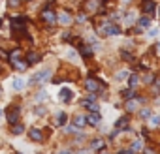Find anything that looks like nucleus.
<instances>
[{
	"instance_id": "1",
	"label": "nucleus",
	"mask_w": 160,
	"mask_h": 154,
	"mask_svg": "<svg viewBox=\"0 0 160 154\" xmlns=\"http://www.w3.org/2000/svg\"><path fill=\"white\" fill-rule=\"evenodd\" d=\"M98 32H100L102 36H106V38H113V36H119L122 30H121V26H119L117 23H113V21H104V23L98 26Z\"/></svg>"
},
{
	"instance_id": "2",
	"label": "nucleus",
	"mask_w": 160,
	"mask_h": 154,
	"mask_svg": "<svg viewBox=\"0 0 160 154\" xmlns=\"http://www.w3.org/2000/svg\"><path fill=\"white\" fill-rule=\"evenodd\" d=\"M106 83L102 79H98V77H87L85 79V89L87 92H94V94H102L106 90Z\"/></svg>"
},
{
	"instance_id": "3",
	"label": "nucleus",
	"mask_w": 160,
	"mask_h": 154,
	"mask_svg": "<svg viewBox=\"0 0 160 154\" xmlns=\"http://www.w3.org/2000/svg\"><path fill=\"white\" fill-rule=\"evenodd\" d=\"M49 77H51V68H43V70L36 71V73L30 77L28 85H30V87H34V85H42V83H45V81L49 79Z\"/></svg>"
},
{
	"instance_id": "4",
	"label": "nucleus",
	"mask_w": 160,
	"mask_h": 154,
	"mask_svg": "<svg viewBox=\"0 0 160 154\" xmlns=\"http://www.w3.org/2000/svg\"><path fill=\"white\" fill-rule=\"evenodd\" d=\"M40 17H42V21H43V23H45L47 26H53V25H57V13L53 12L51 4H49V6H45V8L42 10Z\"/></svg>"
},
{
	"instance_id": "5",
	"label": "nucleus",
	"mask_w": 160,
	"mask_h": 154,
	"mask_svg": "<svg viewBox=\"0 0 160 154\" xmlns=\"http://www.w3.org/2000/svg\"><path fill=\"white\" fill-rule=\"evenodd\" d=\"M19 115H21V107H19V105H10V107L4 111V117L8 118L10 124H15L17 118H19Z\"/></svg>"
},
{
	"instance_id": "6",
	"label": "nucleus",
	"mask_w": 160,
	"mask_h": 154,
	"mask_svg": "<svg viewBox=\"0 0 160 154\" xmlns=\"http://www.w3.org/2000/svg\"><path fill=\"white\" fill-rule=\"evenodd\" d=\"M141 12L147 17L154 15L156 13V2H154V0H141Z\"/></svg>"
},
{
	"instance_id": "7",
	"label": "nucleus",
	"mask_w": 160,
	"mask_h": 154,
	"mask_svg": "<svg viewBox=\"0 0 160 154\" xmlns=\"http://www.w3.org/2000/svg\"><path fill=\"white\" fill-rule=\"evenodd\" d=\"M141 102H143V98H132V100H126L124 102V109H126V113H134V111H138L139 109V105H141Z\"/></svg>"
},
{
	"instance_id": "8",
	"label": "nucleus",
	"mask_w": 160,
	"mask_h": 154,
	"mask_svg": "<svg viewBox=\"0 0 160 154\" xmlns=\"http://www.w3.org/2000/svg\"><path fill=\"white\" fill-rule=\"evenodd\" d=\"M106 147H108V143H106L104 137H94L91 141V150L92 152H102V150H106Z\"/></svg>"
},
{
	"instance_id": "9",
	"label": "nucleus",
	"mask_w": 160,
	"mask_h": 154,
	"mask_svg": "<svg viewBox=\"0 0 160 154\" xmlns=\"http://www.w3.org/2000/svg\"><path fill=\"white\" fill-rule=\"evenodd\" d=\"M85 120H87L89 126L98 128L100 122H102V115H100V111H98V113H89V115H85Z\"/></svg>"
},
{
	"instance_id": "10",
	"label": "nucleus",
	"mask_w": 160,
	"mask_h": 154,
	"mask_svg": "<svg viewBox=\"0 0 160 154\" xmlns=\"http://www.w3.org/2000/svg\"><path fill=\"white\" fill-rule=\"evenodd\" d=\"M77 51H79V55H81L83 58H91V56L94 55V47L89 45V43H79Z\"/></svg>"
},
{
	"instance_id": "11",
	"label": "nucleus",
	"mask_w": 160,
	"mask_h": 154,
	"mask_svg": "<svg viewBox=\"0 0 160 154\" xmlns=\"http://www.w3.org/2000/svg\"><path fill=\"white\" fill-rule=\"evenodd\" d=\"M58 98H60V102L68 103V102L73 100V90H72L70 87H62V89L58 90Z\"/></svg>"
},
{
	"instance_id": "12",
	"label": "nucleus",
	"mask_w": 160,
	"mask_h": 154,
	"mask_svg": "<svg viewBox=\"0 0 160 154\" xmlns=\"http://www.w3.org/2000/svg\"><path fill=\"white\" fill-rule=\"evenodd\" d=\"M28 137H30V141H34V143H43V130H40V128H30L28 130Z\"/></svg>"
},
{
	"instance_id": "13",
	"label": "nucleus",
	"mask_w": 160,
	"mask_h": 154,
	"mask_svg": "<svg viewBox=\"0 0 160 154\" xmlns=\"http://www.w3.org/2000/svg\"><path fill=\"white\" fill-rule=\"evenodd\" d=\"M143 148H145V145H143V139H141V137L134 139L132 145H130V152H132V154H141Z\"/></svg>"
},
{
	"instance_id": "14",
	"label": "nucleus",
	"mask_w": 160,
	"mask_h": 154,
	"mask_svg": "<svg viewBox=\"0 0 160 154\" xmlns=\"http://www.w3.org/2000/svg\"><path fill=\"white\" fill-rule=\"evenodd\" d=\"M102 6H104V4L100 2V0H89V2L85 4V10H87L89 13H96V12H100Z\"/></svg>"
},
{
	"instance_id": "15",
	"label": "nucleus",
	"mask_w": 160,
	"mask_h": 154,
	"mask_svg": "<svg viewBox=\"0 0 160 154\" xmlns=\"http://www.w3.org/2000/svg\"><path fill=\"white\" fill-rule=\"evenodd\" d=\"M151 17H147V15H143V17H138V21H136V26L138 28H141V30H149L151 28Z\"/></svg>"
},
{
	"instance_id": "16",
	"label": "nucleus",
	"mask_w": 160,
	"mask_h": 154,
	"mask_svg": "<svg viewBox=\"0 0 160 154\" xmlns=\"http://www.w3.org/2000/svg\"><path fill=\"white\" fill-rule=\"evenodd\" d=\"M57 23H60V25L68 26V25H72V23H73V19H72V15H70L68 12H62V13H58V15H57Z\"/></svg>"
},
{
	"instance_id": "17",
	"label": "nucleus",
	"mask_w": 160,
	"mask_h": 154,
	"mask_svg": "<svg viewBox=\"0 0 160 154\" xmlns=\"http://www.w3.org/2000/svg\"><path fill=\"white\" fill-rule=\"evenodd\" d=\"M28 64H38V62H42V53H38V51H30L28 55H27V58H25Z\"/></svg>"
},
{
	"instance_id": "18",
	"label": "nucleus",
	"mask_w": 160,
	"mask_h": 154,
	"mask_svg": "<svg viewBox=\"0 0 160 154\" xmlns=\"http://www.w3.org/2000/svg\"><path fill=\"white\" fill-rule=\"evenodd\" d=\"M126 81H128V89H136V87L141 83V79H139V75H138V73H130Z\"/></svg>"
},
{
	"instance_id": "19",
	"label": "nucleus",
	"mask_w": 160,
	"mask_h": 154,
	"mask_svg": "<svg viewBox=\"0 0 160 154\" xmlns=\"http://www.w3.org/2000/svg\"><path fill=\"white\" fill-rule=\"evenodd\" d=\"M12 64H13V68H15L17 71H27V70H28V66H30L25 58H19V60H15V62H12Z\"/></svg>"
},
{
	"instance_id": "20",
	"label": "nucleus",
	"mask_w": 160,
	"mask_h": 154,
	"mask_svg": "<svg viewBox=\"0 0 160 154\" xmlns=\"http://www.w3.org/2000/svg\"><path fill=\"white\" fill-rule=\"evenodd\" d=\"M55 124H57V126H66V124H68V115H66L64 111H58L57 117H55Z\"/></svg>"
},
{
	"instance_id": "21",
	"label": "nucleus",
	"mask_w": 160,
	"mask_h": 154,
	"mask_svg": "<svg viewBox=\"0 0 160 154\" xmlns=\"http://www.w3.org/2000/svg\"><path fill=\"white\" fill-rule=\"evenodd\" d=\"M128 122H130V118H128V115H124V117H121V118L115 122V128L121 130V132H122V130H128Z\"/></svg>"
},
{
	"instance_id": "22",
	"label": "nucleus",
	"mask_w": 160,
	"mask_h": 154,
	"mask_svg": "<svg viewBox=\"0 0 160 154\" xmlns=\"http://www.w3.org/2000/svg\"><path fill=\"white\" fill-rule=\"evenodd\" d=\"M122 17H124V23H126V25H132V23H136V21H138V17H136V12H134V10H130V12L122 13Z\"/></svg>"
},
{
	"instance_id": "23",
	"label": "nucleus",
	"mask_w": 160,
	"mask_h": 154,
	"mask_svg": "<svg viewBox=\"0 0 160 154\" xmlns=\"http://www.w3.org/2000/svg\"><path fill=\"white\" fill-rule=\"evenodd\" d=\"M12 87H13V90L21 92V90L25 89V81H23V77H15V79L12 81Z\"/></svg>"
},
{
	"instance_id": "24",
	"label": "nucleus",
	"mask_w": 160,
	"mask_h": 154,
	"mask_svg": "<svg viewBox=\"0 0 160 154\" xmlns=\"http://www.w3.org/2000/svg\"><path fill=\"white\" fill-rule=\"evenodd\" d=\"M121 96H122L124 102L132 100V98H136V89H124V90H121Z\"/></svg>"
},
{
	"instance_id": "25",
	"label": "nucleus",
	"mask_w": 160,
	"mask_h": 154,
	"mask_svg": "<svg viewBox=\"0 0 160 154\" xmlns=\"http://www.w3.org/2000/svg\"><path fill=\"white\" fill-rule=\"evenodd\" d=\"M10 130H12L13 135H21V133L25 132V126H23L21 122H15V124H10Z\"/></svg>"
},
{
	"instance_id": "26",
	"label": "nucleus",
	"mask_w": 160,
	"mask_h": 154,
	"mask_svg": "<svg viewBox=\"0 0 160 154\" xmlns=\"http://www.w3.org/2000/svg\"><path fill=\"white\" fill-rule=\"evenodd\" d=\"M85 124H87V120H85L83 115H75V117H73V126H75V128H83Z\"/></svg>"
},
{
	"instance_id": "27",
	"label": "nucleus",
	"mask_w": 160,
	"mask_h": 154,
	"mask_svg": "<svg viewBox=\"0 0 160 154\" xmlns=\"http://www.w3.org/2000/svg\"><path fill=\"white\" fill-rule=\"evenodd\" d=\"M149 126L151 128H158L160 126V115H151L149 117Z\"/></svg>"
},
{
	"instance_id": "28",
	"label": "nucleus",
	"mask_w": 160,
	"mask_h": 154,
	"mask_svg": "<svg viewBox=\"0 0 160 154\" xmlns=\"http://www.w3.org/2000/svg\"><path fill=\"white\" fill-rule=\"evenodd\" d=\"M151 90H152L154 96H160V77H156V79H154V83L151 85Z\"/></svg>"
},
{
	"instance_id": "29",
	"label": "nucleus",
	"mask_w": 160,
	"mask_h": 154,
	"mask_svg": "<svg viewBox=\"0 0 160 154\" xmlns=\"http://www.w3.org/2000/svg\"><path fill=\"white\" fill-rule=\"evenodd\" d=\"M128 75H130V71H128V70H122V71H117V73H115V79H117V81H126Z\"/></svg>"
},
{
	"instance_id": "30",
	"label": "nucleus",
	"mask_w": 160,
	"mask_h": 154,
	"mask_svg": "<svg viewBox=\"0 0 160 154\" xmlns=\"http://www.w3.org/2000/svg\"><path fill=\"white\" fill-rule=\"evenodd\" d=\"M152 115V109L151 107H143V109H139V117L141 118H149Z\"/></svg>"
},
{
	"instance_id": "31",
	"label": "nucleus",
	"mask_w": 160,
	"mask_h": 154,
	"mask_svg": "<svg viewBox=\"0 0 160 154\" xmlns=\"http://www.w3.org/2000/svg\"><path fill=\"white\" fill-rule=\"evenodd\" d=\"M154 79H156V75H154V73H147V75L143 77V83H145V85H152Z\"/></svg>"
},
{
	"instance_id": "32",
	"label": "nucleus",
	"mask_w": 160,
	"mask_h": 154,
	"mask_svg": "<svg viewBox=\"0 0 160 154\" xmlns=\"http://www.w3.org/2000/svg\"><path fill=\"white\" fill-rule=\"evenodd\" d=\"M66 58H68V60H77V53H75L73 47H70V49L66 51Z\"/></svg>"
},
{
	"instance_id": "33",
	"label": "nucleus",
	"mask_w": 160,
	"mask_h": 154,
	"mask_svg": "<svg viewBox=\"0 0 160 154\" xmlns=\"http://www.w3.org/2000/svg\"><path fill=\"white\" fill-rule=\"evenodd\" d=\"M75 21H77L79 25H83V23H87V21H89V17H87V13H77Z\"/></svg>"
},
{
	"instance_id": "34",
	"label": "nucleus",
	"mask_w": 160,
	"mask_h": 154,
	"mask_svg": "<svg viewBox=\"0 0 160 154\" xmlns=\"http://www.w3.org/2000/svg\"><path fill=\"white\" fill-rule=\"evenodd\" d=\"M49 98V94L45 92V90H40L38 94H36V102H43V100H47Z\"/></svg>"
},
{
	"instance_id": "35",
	"label": "nucleus",
	"mask_w": 160,
	"mask_h": 154,
	"mask_svg": "<svg viewBox=\"0 0 160 154\" xmlns=\"http://www.w3.org/2000/svg\"><path fill=\"white\" fill-rule=\"evenodd\" d=\"M158 34H160V30H158L156 26H154V28H149V30H147V36H149V38H156Z\"/></svg>"
},
{
	"instance_id": "36",
	"label": "nucleus",
	"mask_w": 160,
	"mask_h": 154,
	"mask_svg": "<svg viewBox=\"0 0 160 154\" xmlns=\"http://www.w3.org/2000/svg\"><path fill=\"white\" fill-rule=\"evenodd\" d=\"M121 56H122L124 60H134V56H132V53H128V51H124V49L121 51Z\"/></svg>"
},
{
	"instance_id": "37",
	"label": "nucleus",
	"mask_w": 160,
	"mask_h": 154,
	"mask_svg": "<svg viewBox=\"0 0 160 154\" xmlns=\"http://www.w3.org/2000/svg\"><path fill=\"white\" fill-rule=\"evenodd\" d=\"M141 154H158V152H156V148H154V147H145Z\"/></svg>"
},
{
	"instance_id": "38",
	"label": "nucleus",
	"mask_w": 160,
	"mask_h": 154,
	"mask_svg": "<svg viewBox=\"0 0 160 154\" xmlns=\"http://www.w3.org/2000/svg\"><path fill=\"white\" fill-rule=\"evenodd\" d=\"M8 6L10 8H17V6H21V0H8Z\"/></svg>"
},
{
	"instance_id": "39",
	"label": "nucleus",
	"mask_w": 160,
	"mask_h": 154,
	"mask_svg": "<svg viewBox=\"0 0 160 154\" xmlns=\"http://www.w3.org/2000/svg\"><path fill=\"white\" fill-rule=\"evenodd\" d=\"M8 56H10V53H8L6 49H2V47H0V58H4V60H8Z\"/></svg>"
},
{
	"instance_id": "40",
	"label": "nucleus",
	"mask_w": 160,
	"mask_h": 154,
	"mask_svg": "<svg viewBox=\"0 0 160 154\" xmlns=\"http://www.w3.org/2000/svg\"><path fill=\"white\" fill-rule=\"evenodd\" d=\"M62 40H64V41H70V40H72V32H68V30L62 32Z\"/></svg>"
},
{
	"instance_id": "41",
	"label": "nucleus",
	"mask_w": 160,
	"mask_h": 154,
	"mask_svg": "<svg viewBox=\"0 0 160 154\" xmlns=\"http://www.w3.org/2000/svg\"><path fill=\"white\" fill-rule=\"evenodd\" d=\"M34 113H36V115H43V113H45V107H43V105H40V107H36V109H34Z\"/></svg>"
},
{
	"instance_id": "42",
	"label": "nucleus",
	"mask_w": 160,
	"mask_h": 154,
	"mask_svg": "<svg viewBox=\"0 0 160 154\" xmlns=\"http://www.w3.org/2000/svg\"><path fill=\"white\" fill-rule=\"evenodd\" d=\"M117 154H132V152H130V148H121Z\"/></svg>"
},
{
	"instance_id": "43",
	"label": "nucleus",
	"mask_w": 160,
	"mask_h": 154,
	"mask_svg": "<svg viewBox=\"0 0 160 154\" xmlns=\"http://www.w3.org/2000/svg\"><path fill=\"white\" fill-rule=\"evenodd\" d=\"M154 53H156V55H160V43H156V47H154Z\"/></svg>"
},
{
	"instance_id": "44",
	"label": "nucleus",
	"mask_w": 160,
	"mask_h": 154,
	"mask_svg": "<svg viewBox=\"0 0 160 154\" xmlns=\"http://www.w3.org/2000/svg\"><path fill=\"white\" fill-rule=\"evenodd\" d=\"M77 154H91V150H79Z\"/></svg>"
},
{
	"instance_id": "45",
	"label": "nucleus",
	"mask_w": 160,
	"mask_h": 154,
	"mask_svg": "<svg viewBox=\"0 0 160 154\" xmlns=\"http://www.w3.org/2000/svg\"><path fill=\"white\" fill-rule=\"evenodd\" d=\"M58 154H73V152H70V150H60Z\"/></svg>"
},
{
	"instance_id": "46",
	"label": "nucleus",
	"mask_w": 160,
	"mask_h": 154,
	"mask_svg": "<svg viewBox=\"0 0 160 154\" xmlns=\"http://www.w3.org/2000/svg\"><path fill=\"white\" fill-rule=\"evenodd\" d=\"M2 117H4V109H2V107H0V118H2Z\"/></svg>"
},
{
	"instance_id": "47",
	"label": "nucleus",
	"mask_w": 160,
	"mask_h": 154,
	"mask_svg": "<svg viewBox=\"0 0 160 154\" xmlns=\"http://www.w3.org/2000/svg\"><path fill=\"white\" fill-rule=\"evenodd\" d=\"M156 105H160V96H158V98H156Z\"/></svg>"
},
{
	"instance_id": "48",
	"label": "nucleus",
	"mask_w": 160,
	"mask_h": 154,
	"mask_svg": "<svg viewBox=\"0 0 160 154\" xmlns=\"http://www.w3.org/2000/svg\"><path fill=\"white\" fill-rule=\"evenodd\" d=\"M0 26H2V17H0Z\"/></svg>"
},
{
	"instance_id": "49",
	"label": "nucleus",
	"mask_w": 160,
	"mask_h": 154,
	"mask_svg": "<svg viewBox=\"0 0 160 154\" xmlns=\"http://www.w3.org/2000/svg\"><path fill=\"white\" fill-rule=\"evenodd\" d=\"M0 96H2V89H0Z\"/></svg>"
},
{
	"instance_id": "50",
	"label": "nucleus",
	"mask_w": 160,
	"mask_h": 154,
	"mask_svg": "<svg viewBox=\"0 0 160 154\" xmlns=\"http://www.w3.org/2000/svg\"><path fill=\"white\" fill-rule=\"evenodd\" d=\"M15 154H23V152H15Z\"/></svg>"
},
{
	"instance_id": "51",
	"label": "nucleus",
	"mask_w": 160,
	"mask_h": 154,
	"mask_svg": "<svg viewBox=\"0 0 160 154\" xmlns=\"http://www.w3.org/2000/svg\"><path fill=\"white\" fill-rule=\"evenodd\" d=\"M158 15H160V12H158Z\"/></svg>"
},
{
	"instance_id": "52",
	"label": "nucleus",
	"mask_w": 160,
	"mask_h": 154,
	"mask_svg": "<svg viewBox=\"0 0 160 154\" xmlns=\"http://www.w3.org/2000/svg\"><path fill=\"white\" fill-rule=\"evenodd\" d=\"M38 154H40V152H38Z\"/></svg>"
},
{
	"instance_id": "53",
	"label": "nucleus",
	"mask_w": 160,
	"mask_h": 154,
	"mask_svg": "<svg viewBox=\"0 0 160 154\" xmlns=\"http://www.w3.org/2000/svg\"><path fill=\"white\" fill-rule=\"evenodd\" d=\"M57 154H58V152H57Z\"/></svg>"
}]
</instances>
